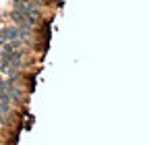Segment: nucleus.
<instances>
[{
  "mask_svg": "<svg viewBox=\"0 0 149 145\" xmlns=\"http://www.w3.org/2000/svg\"><path fill=\"white\" fill-rule=\"evenodd\" d=\"M33 35V29H21L17 25H4L0 27V46L4 42H10V40H21V42H29Z\"/></svg>",
  "mask_w": 149,
  "mask_h": 145,
  "instance_id": "1",
  "label": "nucleus"
},
{
  "mask_svg": "<svg viewBox=\"0 0 149 145\" xmlns=\"http://www.w3.org/2000/svg\"><path fill=\"white\" fill-rule=\"evenodd\" d=\"M23 56H27V50L19 48V50L8 52V54H0V60H2L8 68H17V70H21V68H23Z\"/></svg>",
  "mask_w": 149,
  "mask_h": 145,
  "instance_id": "2",
  "label": "nucleus"
},
{
  "mask_svg": "<svg viewBox=\"0 0 149 145\" xmlns=\"http://www.w3.org/2000/svg\"><path fill=\"white\" fill-rule=\"evenodd\" d=\"M13 10L29 17L33 23L40 21V6H35V4H31V2H25V0H15V2H13Z\"/></svg>",
  "mask_w": 149,
  "mask_h": 145,
  "instance_id": "3",
  "label": "nucleus"
},
{
  "mask_svg": "<svg viewBox=\"0 0 149 145\" xmlns=\"http://www.w3.org/2000/svg\"><path fill=\"white\" fill-rule=\"evenodd\" d=\"M8 17H10V21H13V25H17V27H21V29H35V25L37 23H33L29 17H25V15H21V13H17V10H10L8 13Z\"/></svg>",
  "mask_w": 149,
  "mask_h": 145,
  "instance_id": "4",
  "label": "nucleus"
},
{
  "mask_svg": "<svg viewBox=\"0 0 149 145\" xmlns=\"http://www.w3.org/2000/svg\"><path fill=\"white\" fill-rule=\"evenodd\" d=\"M23 44H25V42H21V40L4 42V44H2V50H0V54H8V52H13V50H19V48H23Z\"/></svg>",
  "mask_w": 149,
  "mask_h": 145,
  "instance_id": "5",
  "label": "nucleus"
},
{
  "mask_svg": "<svg viewBox=\"0 0 149 145\" xmlns=\"http://www.w3.org/2000/svg\"><path fill=\"white\" fill-rule=\"evenodd\" d=\"M25 2H31V4H35V6H40V4L46 2V0H25Z\"/></svg>",
  "mask_w": 149,
  "mask_h": 145,
  "instance_id": "6",
  "label": "nucleus"
},
{
  "mask_svg": "<svg viewBox=\"0 0 149 145\" xmlns=\"http://www.w3.org/2000/svg\"><path fill=\"white\" fill-rule=\"evenodd\" d=\"M4 87H6V79L0 77V91H4Z\"/></svg>",
  "mask_w": 149,
  "mask_h": 145,
  "instance_id": "7",
  "label": "nucleus"
}]
</instances>
